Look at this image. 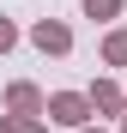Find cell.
<instances>
[{
    "label": "cell",
    "instance_id": "cell-1",
    "mask_svg": "<svg viewBox=\"0 0 127 133\" xmlns=\"http://www.w3.org/2000/svg\"><path fill=\"white\" fill-rule=\"evenodd\" d=\"M42 115H49L55 127H73L79 133V127H91V97H85V91H55Z\"/></svg>",
    "mask_w": 127,
    "mask_h": 133
},
{
    "label": "cell",
    "instance_id": "cell-2",
    "mask_svg": "<svg viewBox=\"0 0 127 133\" xmlns=\"http://www.w3.org/2000/svg\"><path fill=\"white\" fill-rule=\"evenodd\" d=\"M30 42H36L42 55H67L73 49V30L61 24V18H36V24H30Z\"/></svg>",
    "mask_w": 127,
    "mask_h": 133
},
{
    "label": "cell",
    "instance_id": "cell-3",
    "mask_svg": "<svg viewBox=\"0 0 127 133\" xmlns=\"http://www.w3.org/2000/svg\"><path fill=\"white\" fill-rule=\"evenodd\" d=\"M49 109V97L36 91L30 79H18V85H6V115H42Z\"/></svg>",
    "mask_w": 127,
    "mask_h": 133
},
{
    "label": "cell",
    "instance_id": "cell-4",
    "mask_svg": "<svg viewBox=\"0 0 127 133\" xmlns=\"http://www.w3.org/2000/svg\"><path fill=\"white\" fill-rule=\"evenodd\" d=\"M85 97H91V115H121V85L115 79H97Z\"/></svg>",
    "mask_w": 127,
    "mask_h": 133
},
{
    "label": "cell",
    "instance_id": "cell-5",
    "mask_svg": "<svg viewBox=\"0 0 127 133\" xmlns=\"http://www.w3.org/2000/svg\"><path fill=\"white\" fill-rule=\"evenodd\" d=\"M103 66H127V30H109V36H103Z\"/></svg>",
    "mask_w": 127,
    "mask_h": 133
},
{
    "label": "cell",
    "instance_id": "cell-6",
    "mask_svg": "<svg viewBox=\"0 0 127 133\" xmlns=\"http://www.w3.org/2000/svg\"><path fill=\"white\" fill-rule=\"evenodd\" d=\"M0 133H49L42 115H0Z\"/></svg>",
    "mask_w": 127,
    "mask_h": 133
},
{
    "label": "cell",
    "instance_id": "cell-7",
    "mask_svg": "<svg viewBox=\"0 0 127 133\" xmlns=\"http://www.w3.org/2000/svg\"><path fill=\"white\" fill-rule=\"evenodd\" d=\"M121 12H127V0H85V18H97V24H109Z\"/></svg>",
    "mask_w": 127,
    "mask_h": 133
},
{
    "label": "cell",
    "instance_id": "cell-8",
    "mask_svg": "<svg viewBox=\"0 0 127 133\" xmlns=\"http://www.w3.org/2000/svg\"><path fill=\"white\" fill-rule=\"evenodd\" d=\"M12 42H18V24H12V18H0V55H6Z\"/></svg>",
    "mask_w": 127,
    "mask_h": 133
},
{
    "label": "cell",
    "instance_id": "cell-9",
    "mask_svg": "<svg viewBox=\"0 0 127 133\" xmlns=\"http://www.w3.org/2000/svg\"><path fill=\"white\" fill-rule=\"evenodd\" d=\"M121 115H127V85H121Z\"/></svg>",
    "mask_w": 127,
    "mask_h": 133
},
{
    "label": "cell",
    "instance_id": "cell-10",
    "mask_svg": "<svg viewBox=\"0 0 127 133\" xmlns=\"http://www.w3.org/2000/svg\"><path fill=\"white\" fill-rule=\"evenodd\" d=\"M79 133H103V127H79Z\"/></svg>",
    "mask_w": 127,
    "mask_h": 133
},
{
    "label": "cell",
    "instance_id": "cell-11",
    "mask_svg": "<svg viewBox=\"0 0 127 133\" xmlns=\"http://www.w3.org/2000/svg\"><path fill=\"white\" fill-rule=\"evenodd\" d=\"M121 133H127V115H121Z\"/></svg>",
    "mask_w": 127,
    "mask_h": 133
}]
</instances>
